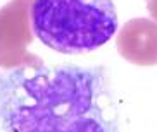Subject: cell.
I'll use <instances>...</instances> for the list:
<instances>
[{
	"mask_svg": "<svg viewBox=\"0 0 157 132\" xmlns=\"http://www.w3.org/2000/svg\"><path fill=\"white\" fill-rule=\"evenodd\" d=\"M0 122L5 132H119L100 67L48 65L35 53L0 72Z\"/></svg>",
	"mask_w": 157,
	"mask_h": 132,
	"instance_id": "cell-1",
	"label": "cell"
},
{
	"mask_svg": "<svg viewBox=\"0 0 157 132\" xmlns=\"http://www.w3.org/2000/svg\"><path fill=\"white\" fill-rule=\"evenodd\" d=\"M31 24L35 36L50 50L81 55L111 41L117 14L112 0H35Z\"/></svg>",
	"mask_w": 157,
	"mask_h": 132,
	"instance_id": "cell-2",
	"label": "cell"
},
{
	"mask_svg": "<svg viewBox=\"0 0 157 132\" xmlns=\"http://www.w3.org/2000/svg\"><path fill=\"white\" fill-rule=\"evenodd\" d=\"M35 0H10L0 9V69H16L29 57L33 43L31 7Z\"/></svg>",
	"mask_w": 157,
	"mask_h": 132,
	"instance_id": "cell-3",
	"label": "cell"
},
{
	"mask_svg": "<svg viewBox=\"0 0 157 132\" xmlns=\"http://www.w3.org/2000/svg\"><path fill=\"white\" fill-rule=\"evenodd\" d=\"M116 46L129 64L138 67L157 65V23L147 17L129 19L117 33Z\"/></svg>",
	"mask_w": 157,
	"mask_h": 132,
	"instance_id": "cell-4",
	"label": "cell"
},
{
	"mask_svg": "<svg viewBox=\"0 0 157 132\" xmlns=\"http://www.w3.org/2000/svg\"><path fill=\"white\" fill-rule=\"evenodd\" d=\"M145 2H147V10L150 17L157 23V0H145Z\"/></svg>",
	"mask_w": 157,
	"mask_h": 132,
	"instance_id": "cell-5",
	"label": "cell"
}]
</instances>
